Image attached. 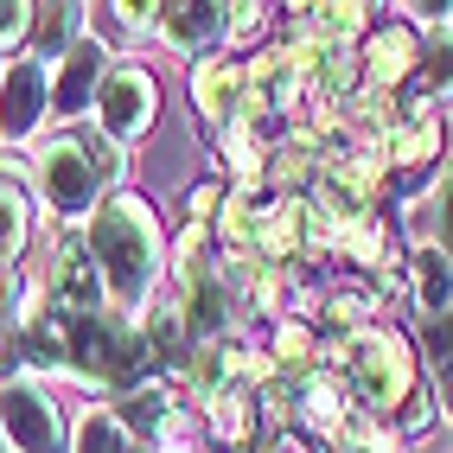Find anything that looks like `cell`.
I'll return each mask as SVG.
<instances>
[{
  "instance_id": "obj_7",
  "label": "cell",
  "mask_w": 453,
  "mask_h": 453,
  "mask_svg": "<svg viewBox=\"0 0 453 453\" xmlns=\"http://www.w3.org/2000/svg\"><path fill=\"white\" fill-rule=\"evenodd\" d=\"M154 115H160V83L141 65H115L109 83H103V96H96V128L115 147H128V141H141L147 128H154Z\"/></svg>"
},
{
  "instance_id": "obj_24",
  "label": "cell",
  "mask_w": 453,
  "mask_h": 453,
  "mask_svg": "<svg viewBox=\"0 0 453 453\" xmlns=\"http://www.w3.org/2000/svg\"><path fill=\"white\" fill-rule=\"evenodd\" d=\"M33 19H39V7H26V0H0V51L19 45V39H33Z\"/></svg>"
},
{
  "instance_id": "obj_6",
  "label": "cell",
  "mask_w": 453,
  "mask_h": 453,
  "mask_svg": "<svg viewBox=\"0 0 453 453\" xmlns=\"http://www.w3.org/2000/svg\"><path fill=\"white\" fill-rule=\"evenodd\" d=\"M45 294H51V313H65V319L103 313V300H109V281H103L96 256H89V236H83V230H65V243L51 250V275H45Z\"/></svg>"
},
{
  "instance_id": "obj_11",
  "label": "cell",
  "mask_w": 453,
  "mask_h": 453,
  "mask_svg": "<svg viewBox=\"0 0 453 453\" xmlns=\"http://www.w3.org/2000/svg\"><path fill=\"white\" fill-rule=\"evenodd\" d=\"M154 33L179 51H204V45H218L230 39V7H211V0H173V7L154 13Z\"/></svg>"
},
{
  "instance_id": "obj_19",
  "label": "cell",
  "mask_w": 453,
  "mask_h": 453,
  "mask_svg": "<svg viewBox=\"0 0 453 453\" xmlns=\"http://www.w3.org/2000/svg\"><path fill=\"white\" fill-rule=\"evenodd\" d=\"M71 453H141V441L122 428V415H115V409H89Z\"/></svg>"
},
{
  "instance_id": "obj_8",
  "label": "cell",
  "mask_w": 453,
  "mask_h": 453,
  "mask_svg": "<svg viewBox=\"0 0 453 453\" xmlns=\"http://www.w3.org/2000/svg\"><path fill=\"white\" fill-rule=\"evenodd\" d=\"M51 109V65L39 58H13L0 65V134L7 141H26Z\"/></svg>"
},
{
  "instance_id": "obj_5",
  "label": "cell",
  "mask_w": 453,
  "mask_h": 453,
  "mask_svg": "<svg viewBox=\"0 0 453 453\" xmlns=\"http://www.w3.org/2000/svg\"><path fill=\"white\" fill-rule=\"evenodd\" d=\"M0 434L13 453H71L65 415L33 377H7L0 383Z\"/></svg>"
},
{
  "instance_id": "obj_18",
  "label": "cell",
  "mask_w": 453,
  "mask_h": 453,
  "mask_svg": "<svg viewBox=\"0 0 453 453\" xmlns=\"http://www.w3.org/2000/svg\"><path fill=\"white\" fill-rule=\"evenodd\" d=\"M371 13L377 7H357V0H339V7H300V19H307L326 45H345L357 33H371Z\"/></svg>"
},
{
  "instance_id": "obj_21",
  "label": "cell",
  "mask_w": 453,
  "mask_h": 453,
  "mask_svg": "<svg viewBox=\"0 0 453 453\" xmlns=\"http://www.w3.org/2000/svg\"><path fill=\"white\" fill-rule=\"evenodd\" d=\"M26 236H33V204L13 179H0V262H13L26 250Z\"/></svg>"
},
{
  "instance_id": "obj_3",
  "label": "cell",
  "mask_w": 453,
  "mask_h": 453,
  "mask_svg": "<svg viewBox=\"0 0 453 453\" xmlns=\"http://www.w3.org/2000/svg\"><path fill=\"white\" fill-rule=\"evenodd\" d=\"M39 192H45V204H51V218H65V224H77V218H89V211H103V186L115 173H122V160H115V141L109 134H58L45 154H39Z\"/></svg>"
},
{
  "instance_id": "obj_23",
  "label": "cell",
  "mask_w": 453,
  "mask_h": 453,
  "mask_svg": "<svg viewBox=\"0 0 453 453\" xmlns=\"http://www.w3.org/2000/svg\"><path fill=\"white\" fill-rule=\"evenodd\" d=\"M428 357H434V389H441V403H447V415H453V313L434 319V332H428Z\"/></svg>"
},
{
  "instance_id": "obj_10",
  "label": "cell",
  "mask_w": 453,
  "mask_h": 453,
  "mask_svg": "<svg viewBox=\"0 0 453 453\" xmlns=\"http://www.w3.org/2000/svg\"><path fill=\"white\" fill-rule=\"evenodd\" d=\"M192 103L211 128H236V115H243L250 103V65H230V58H204V65L192 71Z\"/></svg>"
},
{
  "instance_id": "obj_15",
  "label": "cell",
  "mask_w": 453,
  "mask_h": 453,
  "mask_svg": "<svg viewBox=\"0 0 453 453\" xmlns=\"http://www.w3.org/2000/svg\"><path fill=\"white\" fill-rule=\"evenodd\" d=\"M204 421H211V441L243 447V441H250V421H256V396H250V383L224 377V383L204 396Z\"/></svg>"
},
{
  "instance_id": "obj_20",
  "label": "cell",
  "mask_w": 453,
  "mask_h": 453,
  "mask_svg": "<svg viewBox=\"0 0 453 453\" xmlns=\"http://www.w3.org/2000/svg\"><path fill=\"white\" fill-rule=\"evenodd\" d=\"M33 39H39V51L51 58H65L77 39H83V7H39V19H33Z\"/></svg>"
},
{
  "instance_id": "obj_16",
  "label": "cell",
  "mask_w": 453,
  "mask_h": 453,
  "mask_svg": "<svg viewBox=\"0 0 453 453\" xmlns=\"http://www.w3.org/2000/svg\"><path fill=\"white\" fill-rule=\"evenodd\" d=\"M434 147H441V122L415 103L403 122L383 134V160H389V166H428V160H434Z\"/></svg>"
},
{
  "instance_id": "obj_14",
  "label": "cell",
  "mask_w": 453,
  "mask_h": 453,
  "mask_svg": "<svg viewBox=\"0 0 453 453\" xmlns=\"http://www.w3.org/2000/svg\"><path fill=\"white\" fill-rule=\"evenodd\" d=\"M122 428L141 441V453L147 447H166V428H173V389L166 383H141V389H128L122 396Z\"/></svg>"
},
{
  "instance_id": "obj_26",
  "label": "cell",
  "mask_w": 453,
  "mask_h": 453,
  "mask_svg": "<svg viewBox=\"0 0 453 453\" xmlns=\"http://www.w3.org/2000/svg\"><path fill=\"white\" fill-rule=\"evenodd\" d=\"M262 26H268V7H230V39H236V45L256 39Z\"/></svg>"
},
{
  "instance_id": "obj_1",
  "label": "cell",
  "mask_w": 453,
  "mask_h": 453,
  "mask_svg": "<svg viewBox=\"0 0 453 453\" xmlns=\"http://www.w3.org/2000/svg\"><path fill=\"white\" fill-rule=\"evenodd\" d=\"M89 236V256H96L103 281H109V300L122 307H147L160 294V262H166V236H160V218L154 204L134 198V192H109L96 224L83 230Z\"/></svg>"
},
{
  "instance_id": "obj_2",
  "label": "cell",
  "mask_w": 453,
  "mask_h": 453,
  "mask_svg": "<svg viewBox=\"0 0 453 453\" xmlns=\"http://www.w3.org/2000/svg\"><path fill=\"white\" fill-rule=\"evenodd\" d=\"M154 371V345H147L141 319H115V313H83L65 319V377L83 389H141Z\"/></svg>"
},
{
  "instance_id": "obj_13",
  "label": "cell",
  "mask_w": 453,
  "mask_h": 453,
  "mask_svg": "<svg viewBox=\"0 0 453 453\" xmlns=\"http://www.w3.org/2000/svg\"><path fill=\"white\" fill-rule=\"evenodd\" d=\"M300 83H307V71L288 58V45H275V51H262L250 65V103L281 122V115H294V103H300Z\"/></svg>"
},
{
  "instance_id": "obj_12",
  "label": "cell",
  "mask_w": 453,
  "mask_h": 453,
  "mask_svg": "<svg viewBox=\"0 0 453 453\" xmlns=\"http://www.w3.org/2000/svg\"><path fill=\"white\" fill-rule=\"evenodd\" d=\"M421 71V39L415 26H383V33H371L365 45V83L371 89H396Z\"/></svg>"
},
{
  "instance_id": "obj_17",
  "label": "cell",
  "mask_w": 453,
  "mask_h": 453,
  "mask_svg": "<svg viewBox=\"0 0 453 453\" xmlns=\"http://www.w3.org/2000/svg\"><path fill=\"white\" fill-rule=\"evenodd\" d=\"M415 300H421V313L428 319H447L453 313V262L441 250H415Z\"/></svg>"
},
{
  "instance_id": "obj_9",
  "label": "cell",
  "mask_w": 453,
  "mask_h": 453,
  "mask_svg": "<svg viewBox=\"0 0 453 453\" xmlns=\"http://www.w3.org/2000/svg\"><path fill=\"white\" fill-rule=\"evenodd\" d=\"M109 71H115V65H109V51H103L96 39H77V45L51 65V109H58V115H83V109H96Z\"/></svg>"
},
{
  "instance_id": "obj_25",
  "label": "cell",
  "mask_w": 453,
  "mask_h": 453,
  "mask_svg": "<svg viewBox=\"0 0 453 453\" xmlns=\"http://www.w3.org/2000/svg\"><path fill=\"white\" fill-rule=\"evenodd\" d=\"M428 218H434V236H441L434 250L453 262V173L441 179V192H434V204H428Z\"/></svg>"
},
{
  "instance_id": "obj_22",
  "label": "cell",
  "mask_w": 453,
  "mask_h": 453,
  "mask_svg": "<svg viewBox=\"0 0 453 453\" xmlns=\"http://www.w3.org/2000/svg\"><path fill=\"white\" fill-rule=\"evenodd\" d=\"M421 89L428 96H453V26H434L428 45H421Z\"/></svg>"
},
{
  "instance_id": "obj_4",
  "label": "cell",
  "mask_w": 453,
  "mask_h": 453,
  "mask_svg": "<svg viewBox=\"0 0 453 453\" xmlns=\"http://www.w3.org/2000/svg\"><path fill=\"white\" fill-rule=\"evenodd\" d=\"M345 389L371 415H396L415 396V357L403 345V332H389V326L357 332V339L345 345Z\"/></svg>"
}]
</instances>
